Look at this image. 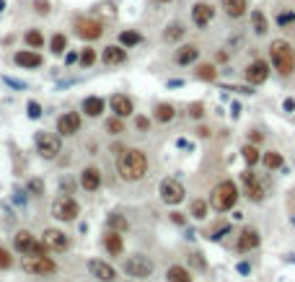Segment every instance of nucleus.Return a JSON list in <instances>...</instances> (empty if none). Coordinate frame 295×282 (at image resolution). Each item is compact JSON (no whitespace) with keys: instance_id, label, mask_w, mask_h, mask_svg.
I'll list each match as a JSON object with an SVG mask.
<instances>
[{"instance_id":"obj_1","label":"nucleus","mask_w":295,"mask_h":282,"mask_svg":"<svg viewBox=\"0 0 295 282\" xmlns=\"http://www.w3.org/2000/svg\"><path fill=\"white\" fill-rule=\"evenodd\" d=\"M117 171L124 182H140L148 174V156L140 148H127L117 158Z\"/></svg>"},{"instance_id":"obj_2","label":"nucleus","mask_w":295,"mask_h":282,"mask_svg":"<svg viewBox=\"0 0 295 282\" xmlns=\"http://www.w3.org/2000/svg\"><path fill=\"white\" fill-rule=\"evenodd\" d=\"M269 54H272V65L279 76H290L295 72V50L292 44L285 42V39H274L272 47H269Z\"/></svg>"},{"instance_id":"obj_3","label":"nucleus","mask_w":295,"mask_h":282,"mask_svg":"<svg viewBox=\"0 0 295 282\" xmlns=\"http://www.w3.org/2000/svg\"><path fill=\"white\" fill-rule=\"evenodd\" d=\"M238 200V189L233 182H220L212 192H210V207L217 212H228Z\"/></svg>"},{"instance_id":"obj_4","label":"nucleus","mask_w":295,"mask_h":282,"mask_svg":"<svg viewBox=\"0 0 295 282\" xmlns=\"http://www.w3.org/2000/svg\"><path fill=\"white\" fill-rule=\"evenodd\" d=\"M13 246H16V251H19V254H24V256L47 254V246L39 244V241L34 238V233H29V230H19V233H16V236H13Z\"/></svg>"},{"instance_id":"obj_5","label":"nucleus","mask_w":295,"mask_h":282,"mask_svg":"<svg viewBox=\"0 0 295 282\" xmlns=\"http://www.w3.org/2000/svg\"><path fill=\"white\" fill-rule=\"evenodd\" d=\"M78 212H81V207H78V202H75L73 197H68V194H62V197H57V200L52 202V215H55L57 220H62V222L75 220Z\"/></svg>"},{"instance_id":"obj_6","label":"nucleus","mask_w":295,"mask_h":282,"mask_svg":"<svg viewBox=\"0 0 295 282\" xmlns=\"http://www.w3.org/2000/svg\"><path fill=\"white\" fill-rule=\"evenodd\" d=\"M24 272L29 274H55L57 272V264L47 256V254H39V256H24Z\"/></svg>"},{"instance_id":"obj_7","label":"nucleus","mask_w":295,"mask_h":282,"mask_svg":"<svg viewBox=\"0 0 295 282\" xmlns=\"http://www.w3.org/2000/svg\"><path fill=\"white\" fill-rule=\"evenodd\" d=\"M122 270L130 277H150L153 274V262L148 256H143V254H132V256L124 259Z\"/></svg>"},{"instance_id":"obj_8","label":"nucleus","mask_w":295,"mask_h":282,"mask_svg":"<svg viewBox=\"0 0 295 282\" xmlns=\"http://www.w3.org/2000/svg\"><path fill=\"white\" fill-rule=\"evenodd\" d=\"M34 142H37V153L42 158H47V160L57 158V153H60V138L57 135H52V132H37Z\"/></svg>"},{"instance_id":"obj_9","label":"nucleus","mask_w":295,"mask_h":282,"mask_svg":"<svg viewBox=\"0 0 295 282\" xmlns=\"http://www.w3.org/2000/svg\"><path fill=\"white\" fill-rule=\"evenodd\" d=\"M104 34V24L96 18H75V36H81L86 42H93Z\"/></svg>"},{"instance_id":"obj_10","label":"nucleus","mask_w":295,"mask_h":282,"mask_svg":"<svg viewBox=\"0 0 295 282\" xmlns=\"http://www.w3.org/2000/svg\"><path fill=\"white\" fill-rule=\"evenodd\" d=\"M158 192H161V200L166 204H179V202H184V194H186L181 182H176V179H163Z\"/></svg>"},{"instance_id":"obj_11","label":"nucleus","mask_w":295,"mask_h":282,"mask_svg":"<svg viewBox=\"0 0 295 282\" xmlns=\"http://www.w3.org/2000/svg\"><path fill=\"white\" fill-rule=\"evenodd\" d=\"M42 244L47 246V251H65L70 246V238L62 230H57V228H47L42 233Z\"/></svg>"},{"instance_id":"obj_12","label":"nucleus","mask_w":295,"mask_h":282,"mask_svg":"<svg viewBox=\"0 0 295 282\" xmlns=\"http://www.w3.org/2000/svg\"><path fill=\"white\" fill-rule=\"evenodd\" d=\"M88 272L96 277L99 282H117V270L112 264L101 262V259H91L88 262Z\"/></svg>"},{"instance_id":"obj_13","label":"nucleus","mask_w":295,"mask_h":282,"mask_svg":"<svg viewBox=\"0 0 295 282\" xmlns=\"http://www.w3.org/2000/svg\"><path fill=\"white\" fill-rule=\"evenodd\" d=\"M81 130V114H75V112H65L57 120V132L60 135H65V138H70V135H75V132Z\"/></svg>"},{"instance_id":"obj_14","label":"nucleus","mask_w":295,"mask_h":282,"mask_svg":"<svg viewBox=\"0 0 295 282\" xmlns=\"http://www.w3.org/2000/svg\"><path fill=\"white\" fill-rule=\"evenodd\" d=\"M267 78H269V65L264 60H254L251 65L246 68V80L251 86H261Z\"/></svg>"},{"instance_id":"obj_15","label":"nucleus","mask_w":295,"mask_h":282,"mask_svg":"<svg viewBox=\"0 0 295 282\" xmlns=\"http://www.w3.org/2000/svg\"><path fill=\"white\" fill-rule=\"evenodd\" d=\"M13 62L19 65V68H29V70H34V68H39V65L44 62V57H42L39 52H34V50H21V52H16V54H13Z\"/></svg>"},{"instance_id":"obj_16","label":"nucleus","mask_w":295,"mask_h":282,"mask_svg":"<svg viewBox=\"0 0 295 282\" xmlns=\"http://www.w3.org/2000/svg\"><path fill=\"white\" fill-rule=\"evenodd\" d=\"M212 18H215V8H212L210 3H197V6L192 8V24H194V26L205 28Z\"/></svg>"},{"instance_id":"obj_17","label":"nucleus","mask_w":295,"mask_h":282,"mask_svg":"<svg viewBox=\"0 0 295 282\" xmlns=\"http://www.w3.org/2000/svg\"><path fill=\"white\" fill-rule=\"evenodd\" d=\"M259 246V233L254 228H243L238 233V241H236V248L241 251V254H246V251H254Z\"/></svg>"},{"instance_id":"obj_18","label":"nucleus","mask_w":295,"mask_h":282,"mask_svg":"<svg viewBox=\"0 0 295 282\" xmlns=\"http://www.w3.org/2000/svg\"><path fill=\"white\" fill-rule=\"evenodd\" d=\"M127 60V50L119 47V44H109V47L101 52V62L104 65H122Z\"/></svg>"},{"instance_id":"obj_19","label":"nucleus","mask_w":295,"mask_h":282,"mask_svg":"<svg viewBox=\"0 0 295 282\" xmlns=\"http://www.w3.org/2000/svg\"><path fill=\"white\" fill-rule=\"evenodd\" d=\"M109 106H112V112H114V116H122V120H124V116H130L132 114V101L127 98V96H124V94H114L112 98H109Z\"/></svg>"},{"instance_id":"obj_20","label":"nucleus","mask_w":295,"mask_h":282,"mask_svg":"<svg viewBox=\"0 0 295 282\" xmlns=\"http://www.w3.org/2000/svg\"><path fill=\"white\" fill-rule=\"evenodd\" d=\"M197 57H199V47H197V44H184V47L176 50L174 60H176V65H192Z\"/></svg>"},{"instance_id":"obj_21","label":"nucleus","mask_w":295,"mask_h":282,"mask_svg":"<svg viewBox=\"0 0 295 282\" xmlns=\"http://www.w3.org/2000/svg\"><path fill=\"white\" fill-rule=\"evenodd\" d=\"M81 184H83V189L86 192H96L99 186H101V171L99 168H83V174H81Z\"/></svg>"},{"instance_id":"obj_22","label":"nucleus","mask_w":295,"mask_h":282,"mask_svg":"<svg viewBox=\"0 0 295 282\" xmlns=\"http://www.w3.org/2000/svg\"><path fill=\"white\" fill-rule=\"evenodd\" d=\"M104 246L109 248V254H112V256H119L122 248H124V244H122V233L106 228V233H104Z\"/></svg>"},{"instance_id":"obj_23","label":"nucleus","mask_w":295,"mask_h":282,"mask_svg":"<svg viewBox=\"0 0 295 282\" xmlns=\"http://www.w3.org/2000/svg\"><path fill=\"white\" fill-rule=\"evenodd\" d=\"M223 8L230 18H241L248 8V0H223Z\"/></svg>"},{"instance_id":"obj_24","label":"nucleus","mask_w":295,"mask_h":282,"mask_svg":"<svg viewBox=\"0 0 295 282\" xmlns=\"http://www.w3.org/2000/svg\"><path fill=\"white\" fill-rule=\"evenodd\" d=\"M104 98H99V96H88V98H83V112L88 114V116H99L101 112H104Z\"/></svg>"},{"instance_id":"obj_25","label":"nucleus","mask_w":295,"mask_h":282,"mask_svg":"<svg viewBox=\"0 0 295 282\" xmlns=\"http://www.w3.org/2000/svg\"><path fill=\"white\" fill-rule=\"evenodd\" d=\"M106 228L109 230H117V233H124V230L130 228V222H127V218H124V215L112 212V215H109V220H106Z\"/></svg>"},{"instance_id":"obj_26","label":"nucleus","mask_w":295,"mask_h":282,"mask_svg":"<svg viewBox=\"0 0 295 282\" xmlns=\"http://www.w3.org/2000/svg\"><path fill=\"white\" fill-rule=\"evenodd\" d=\"M251 28H254V34H259V36L267 34L269 24H267V16H264L261 10H254V13H251Z\"/></svg>"},{"instance_id":"obj_27","label":"nucleus","mask_w":295,"mask_h":282,"mask_svg":"<svg viewBox=\"0 0 295 282\" xmlns=\"http://www.w3.org/2000/svg\"><path fill=\"white\" fill-rule=\"evenodd\" d=\"M166 280L168 282H192V274L184 270V266H168V272H166Z\"/></svg>"},{"instance_id":"obj_28","label":"nucleus","mask_w":295,"mask_h":282,"mask_svg":"<svg viewBox=\"0 0 295 282\" xmlns=\"http://www.w3.org/2000/svg\"><path fill=\"white\" fill-rule=\"evenodd\" d=\"M176 116V109L171 106V104H158V106H155V120L158 122H171Z\"/></svg>"},{"instance_id":"obj_29","label":"nucleus","mask_w":295,"mask_h":282,"mask_svg":"<svg viewBox=\"0 0 295 282\" xmlns=\"http://www.w3.org/2000/svg\"><path fill=\"white\" fill-rule=\"evenodd\" d=\"M50 50H52V54H65V50H68V36H65V34H55V36L50 39Z\"/></svg>"},{"instance_id":"obj_30","label":"nucleus","mask_w":295,"mask_h":282,"mask_svg":"<svg viewBox=\"0 0 295 282\" xmlns=\"http://www.w3.org/2000/svg\"><path fill=\"white\" fill-rule=\"evenodd\" d=\"M24 42L29 44L31 50H39V47H44V34H42V32H37V28H31V32H26Z\"/></svg>"},{"instance_id":"obj_31","label":"nucleus","mask_w":295,"mask_h":282,"mask_svg":"<svg viewBox=\"0 0 295 282\" xmlns=\"http://www.w3.org/2000/svg\"><path fill=\"white\" fill-rule=\"evenodd\" d=\"M241 156H243V160L248 163V166H254V163H259V160H261V153L256 150V148H254L251 142H248V145H243Z\"/></svg>"},{"instance_id":"obj_32","label":"nucleus","mask_w":295,"mask_h":282,"mask_svg":"<svg viewBox=\"0 0 295 282\" xmlns=\"http://www.w3.org/2000/svg\"><path fill=\"white\" fill-rule=\"evenodd\" d=\"M225 233H230V222H217L215 228L207 230V238H210V241H220Z\"/></svg>"},{"instance_id":"obj_33","label":"nucleus","mask_w":295,"mask_h":282,"mask_svg":"<svg viewBox=\"0 0 295 282\" xmlns=\"http://www.w3.org/2000/svg\"><path fill=\"white\" fill-rule=\"evenodd\" d=\"M181 36H184V26H181V24L166 26V32H163V39H166V42H176V39H181Z\"/></svg>"},{"instance_id":"obj_34","label":"nucleus","mask_w":295,"mask_h":282,"mask_svg":"<svg viewBox=\"0 0 295 282\" xmlns=\"http://www.w3.org/2000/svg\"><path fill=\"white\" fill-rule=\"evenodd\" d=\"M261 160H264V166H267L269 171H272V168H279V166H282V156H279V153H274V150L264 153V156H261Z\"/></svg>"},{"instance_id":"obj_35","label":"nucleus","mask_w":295,"mask_h":282,"mask_svg":"<svg viewBox=\"0 0 295 282\" xmlns=\"http://www.w3.org/2000/svg\"><path fill=\"white\" fill-rule=\"evenodd\" d=\"M197 78H199V80H215V78H217L215 65H210V62H207V65H199V68H197Z\"/></svg>"},{"instance_id":"obj_36","label":"nucleus","mask_w":295,"mask_h":282,"mask_svg":"<svg viewBox=\"0 0 295 282\" xmlns=\"http://www.w3.org/2000/svg\"><path fill=\"white\" fill-rule=\"evenodd\" d=\"M119 42L124 44V47H135V44L143 42V36H140L137 32H122V34H119Z\"/></svg>"},{"instance_id":"obj_37","label":"nucleus","mask_w":295,"mask_h":282,"mask_svg":"<svg viewBox=\"0 0 295 282\" xmlns=\"http://www.w3.org/2000/svg\"><path fill=\"white\" fill-rule=\"evenodd\" d=\"M192 215H194L197 220L207 218V202H205V200H194V202H192Z\"/></svg>"},{"instance_id":"obj_38","label":"nucleus","mask_w":295,"mask_h":282,"mask_svg":"<svg viewBox=\"0 0 295 282\" xmlns=\"http://www.w3.org/2000/svg\"><path fill=\"white\" fill-rule=\"evenodd\" d=\"M78 60H81V65H83V68H91L93 62H96V52H93L91 47H86L81 54H78Z\"/></svg>"},{"instance_id":"obj_39","label":"nucleus","mask_w":295,"mask_h":282,"mask_svg":"<svg viewBox=\"0 0 295 282\" xmlns=\"http://www.w3.org/2000/svg\"><path fill=\"white\" fill-rule=\"evenodd\" d=\"M274 21H277V26H290V24H295V10H279Z\"/></svg>"},{"instance_id":"obj_40","label":"nucleus","mask_w":295,"mask_h":282,"mask_svg":"<svg viewBox=\"0 0 295 282\" xmlns=\"http://www.w3.org/2000/svg\"><path fill=\"white\" fill-rule=\"evenodd\" d=\"M106 130L112 132V135H122V132H124L122 116H114V120H106Z\"/></svg>"},{"instance_id":"obj_41","label":"nucleus","mask_w":295,"mask_h":282,"mask_svg":"<svg viewBox=\"0 0 295 282\" xmlns=\"http://www.w3.org/2000/svg\"><path fill=\"white\" fill-rule=\"evenodd\" d=\"M26 192H29V194H44V182L42 179H31L29 184H26Z\"/></svg>"},{"instance_id":"obj_42","label":"nucleus","mask_w":295,"mask_h":282,"mask_svg":"<svg viewBox=\"0 0 295 282\" xmlns=\"http://www.w3.org/2000/svg\"><path fill=\"white\" fill-rule=\"evenodd\" d=\"M13 264V256H11V251L6 246H0V270H8V266Z\"/></svg>"},{"instance_id":"obj_43","label":"nucleus","mask_w":295,"mask_h":282,"mask_svg":"<svg viewBox=\"0 0 295 282\" xmlns=\"http://www.w3.org/2000/svg\"><path fill=\"white\" fill-rule=\"evenodd\" d=\"M29 116H31V120H39V116H42V106H39V104L37 101H29Z\"/></svg>"},{"instance_id":"obj_44","label":"nucleus","mask_w":295,"mask_h":282,"mask_svg":"<svg viewBox=\"0 0 295 282\" xmlns=\"http://www.w3.org/2000/svg\"><path fill=\"white\" fill-rule=\"evenodd\" d=\"M241 182H243V186H251V184H256V174L248 168V171H243L241 174Z\"/></svg>"},{"instance_id":"obj_45","label":"nucleus","mask_w":295,"mask_h":282,"mask_svg":"<svg viewBox=\"0 0 295 282\" xmlns=\"http://www.w3.org/2000/svg\"><path fill=\"white\" fill-rule=\"evenodd\" d=\"M34 10L47 16V13H50V0H34Z\"/></svg>"},{"instance_id":"obj_46","label":"nucleus","mask_w":295,"mask_h":282,"mask_svg":"<svg viewBox=\"0 0 295 282\" xmlns=\"http://www.w3.org/2000/svg\"><path fill=\"white\" fill-rule=\"evenodd\" d=\"M202 114H205V106H202V104H192V106H189V116H192V120H202Z\"/></svg>"},{"instance_id":"obj_47","label":"nucleus","mask_w":295,"mask_h":282,"mask_svg":"<svg viewBox=\"0 0 295 282\" xmlns=\"http://www.w3.org/2000/svg\"><path fill=\"white\" fill-rule=\"evenodd\" d=\"M135 127H137L140 132H145V130H150V120H148V116H137V120H135Z\"/></svg>"},{"instance_id":"obj_48","label":"nucleus","mask_w":295,"mask_h":282,"mask_svg":"<svg viewBox=\"0 0 295 282\" xmlns=\"http://www.w3.org/2000/svg\"><path fill=\"white\" fill-rule=\"evenodd\" d=\"M192 264L197 266V270H205V259H202V254H192Z\"/></svg>"},{"instance_id":"obj_49","label":"nucleus","mask_w":295,"mask_h":282,"mask_svg":"<svg viewBox=\"0 0 295 282\" xmlns=\"http://www.w3.org/2000/svg\"><path fill=\"white\" fill-rule=\"evenodd\" d=\"M171 220H174L176 226H184V222H186V218H184L181 212H171Z\"/></svg>"},{"instance_id":"obj_50","label":"nucleus","mask_w":295,"mask_h":282,"mask_svg":"<svg viewBox=\"0 0 295 282\" xmlns=\"http://www.w3.org/2000/svg\"><path fill=\"white\" fill-rule=\"evenodd\" d=\"M282 106H285V112H295V98H285Z\"/></svg>"},{"instance_id":"obj_51","label":"nucleus","mask_w":295,"mask_h":282,"mask_svg":"<svg viewBox=\"0 0 295 282\" xmlns=\"http://www.w3.org/2000/svg\"><path fill=\"white\" fill-rule=\"evenodd\" d=\"M3 80H6L8 86H13V88H26L24 83H19V80H13V78H3Z\"/></svg>"},{"instance_id":"obj_52","label":"nucleus","mask_w":295,"mask_h":282,"mask_svg":"<svg viewBox=\"0 0 295 282\" xmlns=\"http://www.w3.org/2000/svg\"><path fill=\"white\" fill-rule=\"evenodd\" d=\"M238 272H241V274H248V272H251V266H248L246 262H241V264H238Z\"/></svg>"},{"instance_id":"obj_53","label":"nucleus","mask_w":295,"mask_h":282,"mask_svg":"<svg viewBox=\"0 0 295 282\" xmlns=\"http://www.w3.org/2000/svg\"><path fill=\"white\" fill-rule=\"evenodd\" d=\"M248 140H251V142H259V140H261V132H248Z\"/></svg>"},{"instance_id":"obj_54","label":"nucleus","mask_w":295,"mask_h":282,"mask_svg":"<svg viewBox=\"0 0 295 282\" xmlns=\"http://www.w3.org/2000/svg\"><path fill=\"white\" fill-rule=\"evenodd\" d=\"M197 135H199V138H210V130H207V127H199Z\"/></svg>"},{"instance_id":"obj_55","label":"nucleus","mask_w":295,"mask_h":282,"mask_svg":"<svg viewBox=\"0 0 295 282\" xmlns=\"http://www.w3.org/2000/svg\"><path fill=\"white\" fill-rule=\"evenodd\" d=\"M155 3H171V0H155Z\"/></svg>"}]
</instances>
